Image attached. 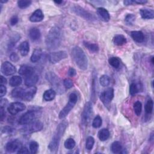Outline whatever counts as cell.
<instances>
[{
  "label": "cell",
  "mask_w": 154,
  "mask_h": 154,
  "mask_svg": "<svg viewBox=\"0 0 154 154\" xmlns=\"http://www.w3.org/2000/svg\"><path fill=\"white\" fill-rule=\"evenodd\" d=\"M62 32L58 26L52 27L49 31L45 40L46 47L48 49H55L61 43Z\"/></svg>",
  "instance_id": "6da1fadb"
},
{
  "label": "cell",
  "mask_w": 154,
  "mask_h": 154,
  "mask_svg": "<svg viewBox=\"0 0 154 154\" xmlns=\"http://www.w3.org/2000/svg\"><path fill=\"white\" fill-rule=\"evenodd\" d=\"M67 126L68 122L66 120L62 121L58 125L53 137L48 145V148L51 152H54L58 149L60 140L63 135Z\"/></svg>",
  "instance_id": "7a4b0ae2"
},
{
  "label": "cell",
  "mask_w": 154,
  "mask_h": 154,
  "mask_svg": "<svg viewBox=\"0 0 154 154\" xmlns=\"http://www.w3.org/2000/svg\"><path fill=\"white\" fill-rule=\"evenodd\" d=\"M72 56L76 64L83 70L87 69L88 60L84 51L79 46H75L72 49Z\"/></svg>",
  "instance_id": "3957f363"
},
{
  "label": "cell",
  "mask_w": 154,
  "mask_h": 154,
  "mask_svg": "<svg viewBox=\"0 0 154 154\" xmlns=\"http://www.w3.org/2000/svg\"><path fill=\"white\" fill-rule=\"evenodd\" d=\"M78 100V96L75 93H72L69 95V101L66 105L64 107L63 109L60 111L59 114V118L63 119L65 118L70 112V111L73 109Z\"/></svg>",
  "instance_id": "277c9868"
},
{
  "label": "cell",
  "mask_w": 154,
  "mask_h": 154,
  "mask_svg": "<svg viewBox=\"0 0 154 154\" xmlns=\"http://www.w3.org/2000/svg\"><path fill=\"white\" fill-rule=\"evenodd\" d=\"M39 115L38 110H30L23 114L19 120V123L22 125H26L34 121Z\"/></svg>",
  "instance_id": "5b68a950"
},
{
  "label": "cell",
  "mask_w": 154,
  "mask_h": 154,
  "mask_svg": "<svg viewBox=\"0 0 154 154\" xmlns=\"http://www.w3.org/2000/svg\"><path fill=\"white\" fill-rule=\"evenodd\" d=\"M93 114V107L91 103L90 102H87L84 107L83 111L81 114V122L83 125H87L91 118Z\"/></svg>",
  "instance_id": "8992f818"
},
{
  "label": "cell",
  "mask_w": 154,
  "mask_h": 154,
  "mask_svg": "<svg viewBox=\"0 0 154 154\" xmlns=\"http://www.w3.org/2000/svg\"><path fill=\"white\" fill-rule=\"evenodd\" d=\"M43 125L42 122L39 120H34L31 123L26 125V126L22 129V131L24 133L31 134L35 132L40 131L43 129Z\"/></svg>",
  "instance_id": "52a82bcc"
},
{
  "label": "cell",
  "mask_w": 154,
  "mask_h": 154,
  "mask_svg": "<svg viewBox=\"0 0 154 154\" xmlns=\"http://www.w3.org/2000/svg\"><path fill=\"white\" fill-rule=\"evenodd\" d=\"M72 11L77 15L81 16V17L88 20H96L95 16L91 13L86 11L83 8L79 5H75L72 7Z\"/></svg>",
  "instance_id": "ba28073f"
},
{
  "label": "cell",
  "mask_w": 154,
  "mask_h": 154,
  "mask_svg": "<svg viewBox=\"0 0 154 154\" xmlns=\"http://www.w3.org/2000/svg\"><path fill=\"white\" fill-rule=\"evenodd\" d=\"M67 57V54L64 51H60L51 53L48 56V59L50 63L52 64L57 63L60 61L65 59Z\"/></svg>",
  "instance_id": "9c48e42d"
},
{
  "label": "cell",
  "mask_w": 154,
  "mask_h": 154,
  "mask_svg": "<svg viewBox=\"0 0 154 154\" xmlns=\"http://www.w3.org/2000/svg\"><path fill=\"white\" fill-rule=\"evenodd\" d=\"M37 88L35 87H28V88L23 89L21 99L26 101H30L34 97Z\"/></svg>",
  "instance_id": "30bf717a"
},
{
  "label": "cell",
  "mask_w": 154,
  "mask_h": 154,
  "mask_svg": "<svg viewBox=\"0 0 154 154\" xmlns=\"http://www.w3.org/2000/svg\"><path fill=\"white\" fill-rule=\"evenodd\" d=\"M114 97V90L112 88H108L105 90L103 93L100 94V99L102 102L106 106L108 105L109 103L111 102L112 99Z\"/></svg>",
  "instance_id": "8fae6325"
},
{
  "label": "cell",
  "mask_w": 154,
  "mask_h": 154,
  "mask_svg": "<svg viewBox=\"0 0 154 154\" xmlns=\"http://www.w3.org/2000/svg\"><path fill=\"white\" fill-rule=\"evenodd\" d=\"M25 105L19 102H15L11 103L7 108L8 111L12 115H15L20 111H23L25 109Z\"/></svg>",
  "instance_id": "7c38bea8"
},
{
  "label": "cell",
  "mask_w": 154,
  "mask_h": 154,
  "mask_svg": "<svg viewBox=\"0 0 154 154\" xmlns=\"http://www.w3.org/2000/svg\"><path fill=\"white\" fill-rule=\"evenodd\" d=\"M1 70L4 75L9 76L14 74L16 71V69L10 62L5 61L1 65Z\"/></svg>",
  "instance_id": "4fadbf2b"
},
{
  "label": "cell",
  "mask_w": 154,
  "mask_h": 154,
  "mask_svg": "<svg viewBox=\"0 0 154 154\" xmlns=\"http://www.w3.org/2000/svg\"><path fill=\"white\" fill-rule=\"evenodd\" d=\"M22 147V144L19 140H13L8 141L6 144L5 149L9 153H13L19 150Z\"/></svg>",
  "instance_id": "5bb4252c"
},
{
  "label": "cell",
  "mask_w": 154,
  "mask_h": 154,
  "mask_svg": "<svg viewBox=\"0 0 154 154\" xmlns=\"http://www.w3.org/2000/svg\"><path fill=\"white\" fill-rule=\"evenodd\" d=\"M46 78L48 79V81H49V82L52 84V86H54L57 90H60V88L61 87V81L58 78V77L56 76V75L50 72L46 73Z\"/></svg>",
  "instance_id": "9a60e30c"
},
{
  "label": "cell",
  "mask_w": 154,
  "mask_h": 154,
  "mask_svg": "<svg viewBox=\"0 0 154 154\" xmlns=\"http://www.w3.org/2000/svg\"><path fill=\"white\" fill-rule=\"evenodd\" d=\"M97 14L99 18L104 22H108L110 19V15L106 9L99 7L97 9Z\"/></svg>",
  "instance_id": "2e32d148"
},
{
  "label": "cell",
  "mask_w": 154,
  "mask_h": 154,
  "mask_svg": "<svg viewBox=\"0 0 154 154\" xmlns=\"http://www.w3.org/2000/svg\"><path fill=\"white\" fill-rule=\"evenodd\" d=\"M44 18V15L40 9H37L29 17V20L32 22H38Z\"/></svg>",
  "instance_id": "e0dca14e"
},
{
  "label": "cell",
  "mask_w": 154,
  "mask_h": 154,
  "mask_svg": "<svg viewBox=\"0 0 154 154\" xmlns=\"http://www.w3.org/2000/svg\"><path fill=\"white\" fill-rule=\"evenodd\" d=\"M19 73L26 77L34 73V69L32 67L29 66L28 65H23L20 67L19 70Z\"/></svg>",
  "instance_id": "ac0fdd59"
},
{
  "label": "cell",
  "mask_w": 154,
  "mask_h": 154,
  "mask_svg": "<svg viewBox=\"0 0 154 154\" xmlns=\"http://www.w3.org/2000/svg\"><path fill=\"white\" fill-rule=\"evenodd\" d=\"M140 13L142 18L146 19H153L154 17V11L152 9L142 8L140 10Z\"/></svg>",
  "instance_id": "d6986e66"
},
{
  "label": "cell",
  "mask_w": 154,
  "mask_h": 154,
  "mask_svg": "<svg viewBox=\"0 0 154 154\" xmlns=\"http://www.w3.org/2000/svg\"><path fill=\"white\" fill-rule=\"evenodd\" d=\"M38 76L35 74H32L31 75L28 76L25 79V84L28 87L34 86L38 81Z\"/></svg>",
  "instance_id": "ffe728a7"
},
{
  "label": "cell",
  "mask_w": 154,
  "mask_h": 154,
  "mask_svg": "<svg viewBox=\"0 0 154 154\" xmlns=\"http://www.w3.org/2000/svg\"><path fill=\"white\" fill-rule=\"evenodd\" d=\"M131 35L133 40L138 43H141L144 40V35L141 31H133L131 32Z\"/></svg>",
  "instance_id": "44dd1931"
},
{
  "label": "cell",
  "mask_w": 154,
  "mask_h": 154,
  "mask_svg": "<svg viewBox=\"0 0 154 154\" xmlns=\"http://www.w3.org/2000/svg\"><path fill=\"white\" fill-rule=\"evenodd\" d=\"M29 35L32 40L33 41L37 40L40 38V36H41L40 31L37 28L33 27L30 29L29 31Z\"/></svg>",
  "instance_id": "7402d4cb"
},
{
  "label": "cell",
  "mask_w": 154,
  "mask_h": 154,
  "mask_svg": "<svg viewBox=\"0 0 154 154\" xmlns=\"http://www.w3.org/2000/svg\"><path fill=\"white\" fill-rule=\"evenodd\" d=\"M19 50L22 56H26L29 51V43L26 41L22 42L19 46Z\"/></svg>",
  "instance_id": "603a6c76"
},
{
  "label": "cell",
  "mask_w": 154,
  "mask_h": 154,
  "mask_svg": "<svg viewBox=\"0 0 154 154\" xmlns=\"http://www.w3.org/2000/svg\"><path fill=\"white\" fill-rule=\"evenodd\" d=\"M56 95L55 91L53 89H49L46 90L43 95V99L46 101H51L52 100Z\"/></svg>",
  "instance_id": "cb8c5ba5"
},
{
  "label": "cell",
  "mask_w": 154,
  "mask_h": 154,
  "mask_svg": "<svg viewBox=\"0 0 154 154\" xmlns=\"http://www.w3.org/2000/svg\"><path fill=\"white\" fill-rule=\"evenodd\" d=\"M113 43L116 45L122 46L126 43V38L124 35L122 34H118L114 37Z\"/></svg>",
  "instance_id": "d4e9b609"
},
{
  "label": "cell",
  "mask_w": 154,
  "mask_h": 154,
  "mask_svg": "<svg viewBox=\"0 0 154 154\" xmlns=\"http://www.w3.org/2000/svg\"><path fill=\"white\" fill-rule=\"evenodd\" d=\"M42 51L40 49H35L31 55V61L32 63H36L42 57Z\"/></svg>",
  "instance_id": "484cf974"
},
{
  "label": "cell",
  "mask_w": 154,
  "mask_h": 154,
  "mask_svg": "<svg viewBox=\"0 0 154 154\" xmlns=\"http://www.w3.org/2000/svg\"><path fill=\"white\" fill-rule=\"evenodd\" d=\"M142 86L139 83L132 82L130 85L129 93L131 95H134L141 90Z\"/></svg>",
  "instance_id": "4316f807"
},
{
  "label": "cell",
  "mask_w": 154,
  "mask_h": 154,
  "mask_svg": "<svg viewBox=\"0 0 154 154\" xmlns=\"http://www.w3.org/2000/svg\"><path fill=\"white\" fill-rule=\"evenodd\" d=\"M98 137L100 141H105L109 137V132L107 129H102L98 132Z\"/></svg>",
  "instance_id": "83f0119b"
},
{
  "label": "cell",
  "mask_w": 154,
  "mask_h": 154,
  "mask_svg": "<svg viewBox=\"0 0 154 154\" xmlns=\"http://www.w3.org/2000/svg\"><path fill=\"white\" fill-rule=\"evenodd\" d=\"M111 150L114 153H119L122 152V146L119 141H114L111 146Z\"/></svg>",
  "instance_id": "f1b7e54d"
},
{
  "label": "cell",
  "mask_w": 154,
  "mask_h": 154,
  "mask_svg": "<svg viewBox=\"0 0 154 154\" xmlns=\"http://www.w3.org/2000/svg\"><path fill=\"white\" fill-rule=\"evenodd\" d=\"M22 82V78L19 76H12L9 81V84L11 87H17L21 84Z\"/></svg>",
  "instance_id": "f546056e"
},
{
  "label": "cell",
  "mask_w": 154,
  "mask_h": 154,
  "mask_svg": "<svg viewBox=\"0 0 154 154\" xmlns=\"http://www.w3.org/2000/svg\"><path fill=\"white\" fill-rule=\"evenodd\" d=\"M83 43L85 47H86L91 52H96L99 51V46L97 44L90 43L88 42H84Z\"/></svg>",
  "instance_id": "4dcf8cb0"
},
{
  "label": "cell",
  "mask_w": 154,
  "mask_h": 154,
  "mask_svg": "<svg viewBox=\"0 0 154 154\" xmlns=\"http://www.w3.org/2000/svg\"><path fill=\"white\" fill-rule=\"evenodd\" d=\"M134 110L137 116H140L142 110V104L140 101L137 100L134 103Z\"/></svg>",
  "instance_id": "1f68e13d"
},
{
  "label": "cell",
  "mask_w": 154,
  "mask_h": 154,
  "mask_svg": "<svg viewBox=\"0 0 154 154\" xmlns=\"http://www.w3.org/2000/svg\"><path fill=\"white\" fill-rule=\"evenodd\" d=\"M108 62H109V64L112 66L113 67L117 69L120 66V61L119 60V59L117 57H111L109 58L108 60Z\"/></svg>",
  "instance_id": "d6a6232c"
},
{
  "label": "cell",
  "mask_w": 154,
  "mask_h": 154,
  "mask_svg": "<svg viewBox=\"0 0 154 154\" xmlns=\"http://www.w3.org/2000/svg\"><path fill=\"white\" fill-rule=\"evenodd\" d=\"M94 144V139L93 137H87L85 142V148L88 150H90L93 147Z\"/></svg>",
  "instance_id": "836d02e7"
},
{
  "label": "cell",
  "mask_w": 154,
  "mask_h": 154,
  "mask_svg": "<svg viewBox=\"0 0 154 154\" xmlns=\"http://www.w3.org/2000/svg\"><path fill=\"white\" fill-rule=\"evenodd\" d=\"M99 82L100 85L102 87H107L110 82V79L108 76L106 75H103L102 76H101V77L99 79Z\"/></svg>",
  "instance_id": "e575fe53"
},
{
  "label": "cell",
  "mask_w": 154,
  "mask_h": 154,
  "mask_svg": "<svg viewBox=\"0 0 154 154\" xmlns=\"http://www.w3.org/2000/svg\"><path fill=\"white\" fill-rule=\"evenodd\" d=\"M153 108V102L152 99H149L145 106V111L147 114H151Z\"/></svg>",
  "instance_id": "d590c367"
},
{
  "label": "cell",
  "mask_w": 154,
  "mask_h": 154,
  "mask_svg": "<svg viewBox=\"0 0 154 154\" xmlns=\"http://www.w3.org/2000/svg\"><path fill=\"white\" fill-rule=\"evenodd\" d=\"M76 143L73 138H69L64 142V147L67 149H72L75 146Z\"/></svg>",
  "instance_id": "8d00e7d4"
},
{
  "label": "cell",
  "mask_w": 154,
  "mask_h": 154,
  "mask_svg": "<svg viewBox=\"0 0 154 154\" xmlns=\"http://www.w3.org/2000/svg\"><path fill=\"white\" fill-rule=\"evenodd\" d=\"M22 88H16L11 91V96L14 98H19L21 99L22 94L23 91Z\"/></svg>",
  "instance_id": "74e56055"
},
{
  "label": "cell",
  "mask_w": 154,
  "mask_h": 154,
  "mask_svg": "<svg viewBox=\"0 0 154 154\" xmlns=\"http://www.w3.org/2000/svg\"><path fill=\"white\" fill-rule=\"evenodd\" d=\"M102 119L99 116H96L92 123V126L93 128H98L99 127H100V126L102 125Z\"/></svg>",
  "instance_id": "f35d334b"
},
{
  "label": "cell",
  "mask_w": 154,
  "mask_h": 154,
  "mask_svg": "<svg viewBox=\"0 0 154 154\" xmlns=\"http://www.w3.org/2000/svg\"><path fill=\"white\" fill-rule=\"evenodd\" d=\"M38 144L34 141H31L29 143V150L31 153H36L38 151Z\"/></svg>",
  "instance_id": "ab89813d"
},
{
  "label": "cell",
  "mask_w": 154,
  "mask_h": 154,
  "mask_svg": "<svg viewBox=\"0 0 154 154\" xmlns=\"http://www.w3.org/2000/svg\"><path fill=\"white\" fill-rule=\"evenodd\" d=\"M31 4V1H25V0H20L17 1L18 7L20 8H26L29 7Z\"/></svg>",
  "instance_id": "60d3db41"
},
{
  "label": "cell",
  "mask_w": 154,
  "mask_h": 154,
  "mask_svg": "<svg viewBox=\"0 0 154 154\" xmlns=\"http://www.w3.org/2000/svg\"><path fill=\"white\" fill-rule=\"evenodd\" d=\"M135 16L133 14H128L125 18V21L128 25H132L135 21Z\"/></svg>",
  "instance_id": "b9f144b4"
},
{
  "label": "cell",
  "mask_w": 154,
  "mask_h": 154,
  "mask_svg": "<svg viewBox=\"0 0 154 154\" xmlns=\"http://www.w3.org/2000/svg\"><path fill=\"white\" fill-rule=\"evenodd\" d=\"M63 85L66 88H70L73 87V83L70 79H65L63 81Z\"/></svg>",
  "instance_id": "7bdbcfd3"
},
{
  "label": "cell",
  "mask_w": 154,
  "mask_h": 154,
  "mask_svg": "<svg viewBox=\"0 0 154 154\" xmlns=\"http://www.w3.org/2000/svg\"><path fill=\"white\" fill-rule=\"evenodd\" d=\"M10 60L13 61V62H17V61H19V57L18 56V55L15 53V52H13V53H11L10 55Z\"/></svg>",
  "instance_id": "ee69618b"
},
{
  "label": "cell",
  "mask_w": 154,
  "mask_h": 154,
  "mask_svg": "<svg viewBox=\"0 0 154 154\" xmlns=\"http://www.w3.org/2000/svg\"><path fill=\"white\" fill-rule=\"evenodd\" d=\"M7 93V88L6 87L2 85V84H1L0 85V96L1 97H2L4 96Z\"/></svg>",
  "instance_id": "f6af8a7d"
},
{
  "label": "cell",
  "mask_w": 154,
  "mask_h": 154,
  "mask_svg": "<svg viewBox=\"0 0 154 154\" xmlns=\"http://www.w3.org/2000/svg\"><path fill=\"white\" fill-rule=\"evenodd\" d=\"M10 24L11 25H16L17 23V22H18V18H17V16H13L11 19H10Z\"/></svg>",
  "instance_id": "bcb514c9"
},
{
  "label": "cell",
  "mask_w": 154,
  "mask_h": 154,
  "mask_svg": "<svg viewBox=\"0 0 154 154\" xmlns=\"http://www.w3.org/2000/svg\"><path fill=\"white\" fill-rule=\"evenodd\" d=\"M76 74V70L75 69L72 68V67H70L69 70H68V75L70 76H75Z\"/></svg>",
  "instance_id": "7dc6e473"
},
{
  "label": "cell",
  "mask_w": 154,
  "mask_h": 154,
  "mask_svg": "<svg viewBox=\"0 0 154 154\" xmlns=\"http://www.w3.org/2000/svg\"><path fill=\"white\" fill-rule=\"evenodd\" d=\"M29 151L25 147H22L18 151L17 153H28Z\"/></svg>",
  "instance_id": "c3c4849f"
},
{
  "label": "cell",
  "mask_w": 154,
  "mask_h": 154,
  "mask_svg": "<svg viewBox=\"0 0 154 154\" xmlns=\"http://www.w3.org/2000/svg\"><path fill=\"white\" fill-rule=\"evenodd\" d=\"M0 113H1V121H2L4 120V119L5 118V112L4 111V108L3 106H1L0 108Z\"/></svg>",
  "instance_id": "681fc988"
},
{
  "label": "cell",
  "mask_w": 154,
  "mask_h": 154,
  "mask_svg": "<svg viewBox=\"0 0 154 154\" xmlns=\"http://www.w3.org/2000/svg\"><path fill=\"white\" fill-rule=\"evenodd\" d=\"M147 2V1H144V0H135L134 1V3L138 4H144Z\"/></svg>",
  "instance_id": "f907efd6"
},
{
  "label": "cell",
  "mask_w": 154,
  "mask_h": 154,
  "mask_svg": "<svg viewBox=\"0 0 154 154\" xmlns=\"http://www.w3.org/2000/svg\"><path fill=\"white\" fill-rule=\"evenodd\" d=\"M123 3L125 5H132V4H134V1H132V0H126V1H124Z\"/></svg>",
  "instance_id": "816d5d0a"
},
{
  "label": "cell",
  "mask_w": 154,
  "mask_h": 154,
  "mask_svg": "<svg viewBox=\"0 0 154 154\" xmlns=\"http://www.w3.org/2000/svg\"><path fill=\"white\" fill-rule=\"evenodd\" d=\"M7 83V79L3 76H1V84H6Z\"/></svg>",
  "instance_id": "f5cc1de1"
},
{
  "label": "cell",
  "mask_w": 154,
  "mask_h": 154,
  "mask_svg": "<svg viewBox=\"0 0 154 154\" xmlns=\"http://www.w3.org/2000/svg\"><path fill=\"white\" fill-rule=\"evenodd\" d=\"M54 2L56 3V4H60L63 3V1H55Z\"/></svg>",
  "instance_id": "db71d44e"
},
{
  "label": "cell",
  "mask_w": 154,
  "mask_h": 154,
  "mask_svg": "<svg viewBox=\"0 0 154 154\" xmlns=\"http://www.w3.org/2000/svg\"><path fill=\"white\" fill-rule=\"evenodd\" d=\"M151 63H152V64H153V63H154V61H153V56L151 57Z\"/></svg>",
  "instance_id": "11a10c76"
}]
</instances>
